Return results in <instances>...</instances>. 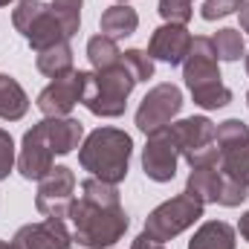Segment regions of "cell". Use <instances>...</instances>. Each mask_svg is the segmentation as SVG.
<instances>
[{
    "label": "cell",
    "instance_id": "6da1fadb",
    "mask_svg": "<svg viewBox=\"0 0 249 249\" xmlns=\"http://www.w3.org/2000/svg\"><path fill=\"white\" fill-rule=\"evenodd\" d=\"M70 249H110L127 229V214L119 200V188L96 177L81 183V197L72 200Z\"/></svg>",
    "mask_w": 249,
    "mask_h": 249
},
{
    "label": "cell",
    "instance_id": "7a4b0ae2",
    "mask_svg": "<svg viewBox=\"0 0 249 249\" xmlns=\"http://www.w3.org/2000/svg\"><path fill=\"white\" fill-rule=\"evenodd\" d=\"M130 151H133V139L124 130H119V127H96L84 139V145L78 151V162L96 180L119 186L127 177Z\"/></svg>",
    "mask_w": 249,
    "mask_h": 249
},
{
    "label": "cell",
    "instance_id": "3957f363",
    "mask_svg": "<svg viewBox=\"0 0 249 249\" xmlns=\"http://www.w3.org/2000/svg\"><path fill=\"white\" fill-rule=\"evenodd\" d=\"M183 78L194 96V105H200L203 110H217V107H226L232 102V90L220 81L212 38L200 35L191 41V50L183 61Z\"/></svg>",
    "mask_w": 249,
    "mask_h": 249
},
{
    "label": "cell",
    "instance_id": "277c9868",
    "mask_svg": "<svg viewBox=\"0 0 249 249\" xmlns=\"http://www.w3.org/2000/svg\"><path fill=\"white\" fill-rule=\"evenodd\" d=\"M133 87H136V78L127 72L124 64H116L110 70L87 72L81 105L96 116L116 119V116L124 113V105H127V96H130Z\"/></svg>",
    "mask_w": 249,
    "mask_h": 249
},
{
    "label": "cell",
    "instance_id": "5b68a950",
    "mask_svg": "<svg viewBox=\"0 0 249 249\" xmlns=\"http://www.w3.org/2000/svg\"><path fill=\"white\" fill-rule=\"evenodd\" d=\"M12 23L29 41V47L38 50V53L47 50V47H55L61 41H70L55 9L41 3V0H20L18 9L12 12Z\"/></svg>",
    "mask_w": 249,
    "mask_h": 249
},
{
    "label": "cell",
    "instance_id": "8992f818",
    "mask_svg": "<svg viewBox=\"0 0 249 249\" xmlns=\"http://www.w3.org/2000/svg\"><path fill=\"white\" fill-rule=\"evenodd\" d=\"M177 148H180V157H186L191 168H206V165H217L220 162V151H217V142H214V133H217V124L206 116H191L183 122L168 124Z\"/></svg>",
    "mask_w": 249,
    "mask_h": 249
},
{
    "label": "cell",
    "instance_id": "52a82bcc",
    "mask_svg": "<svg viewBox=\"0 0 249 249\" xmlns=\"http://www.w3.org/2000/svg\"><path fill=\"white\" fill-rule=\"evenodd\" d=\"M203 217V203L194 200L191 194H177L171 200H165L162 206H157L148 220H145V235L165 244L171 238H177L180 232H186L188 226H194L197 220Z\"/></svg>",
    "mask_w": 249,
    "mask_h": 249
},
{
    "label": "cell",
    "instance_id": "ba28073f",
    "mask_svg": "<svg viewBox=\"0 0 249 249\" xmlns=\"http://www.w3.org/2000/svg\"><path fill=\"white\" fill-rule=\"evenodd\" d=\"M183 110V93L177 84H157L154 90H148V96L142 99L139 110H136V127L142 133H154L160 127H168L174 122V116Z\"/></svg>",
    "mask_w": 249,
    "mask_h": 249
},
{
    "label": "cell",
    "instance_id": "9c48e42d",
    "mask_svg": "<svg viewBox=\"0 0 249 249\" xmlns=\"http://www.w3.org/2000/svg\"><path fill=\"white\" fill-rule=\"evenodd\" d=\"M53 142L47 133V122H38L32 130L23 133L20 154H18V171L23 180H44L53 171Z\"/></svg>",
    "mask_w": 249,
    "mask_h": 249
},
{
    "label": "cell",
    "instance_id": "30bf717a",
    "mask_svg": "<svg viewBox=\"0 0 249 249\" xmlns=\"http://www.w3.org/2000/svg\"><path fill=\"white\" fill-rule=\"evenodd\" d=\"M177 160H180V148L171 136L168 127H160L154 133H148V145L142 151V168L145 177L154 183H168L177 174Z\"/></svg>",
    "mask_w": 249,
    "mask_h": 249
},
{
    "label": "cell",
    "instance_id": "8fae6325",
    "mask_svg": "<svg viewBox=\"0 0 249 249\" xmlns=\"http://www.w3.org/2000/svg\"><path fill=\"white\" fill-rule=\"evenodd\" d=\"M72 191H75V174L67 165H53V171L44 180H38L35 206L47 217H67L72 206Z\"/></svg>",
    "mask_w": 249,
    "mask_h": 249
},
{
    "label": "cell",
    "instance_id": "7c38bea8",
    "mask_svg": "<svg viewBox=\"0 0 249 249\" xmlns=\"http://www.w3.org/2000/svg\"><path fill=\"white\" fill-rule=\"evenodd\" d=\"M84 81H87V72H81V70H70L67 75L53 78V84L44 87L41 96H38V110L47 119H53V116H70V110L84 96Z\"/></svg>",
    "mask_w": 249,
    "mask_h": 249
},
{
    "label": "cell",
    "instance_id": "4fadbf2b",
    "mask_svg": "<svg viewBox=\"0 0 249 249\" xmlns=\"http://www.w3.org/2000/svg\"><path fill=\"white\" fill-rule=\"evenodd\" d=\"M191 32L180 23H165L160 26L154 35H151V44H148V55L157 58V61H165L171 67L186 61L188 50H191Z\"/></svg>",
    "mask_w": 249,
    "mask_h": 249
},
{
    "label": "cell",
    "instance_id": "5bb4252c",
    "mask_svg": "<svg viewBox=\"0 0 249 249\" xmlns=\"http://www.w3.org/2000/svg\"><path fill=\"white\" fill-rule=\"evenodd\" d=\"M15 244L20 249H70V229L64 217H47L41 223L20 226Z\"/></svg>",
    "mask_w": 249,
    "mask_h": 249
},
{
    "label": "cell",
    "instance_id": "9a60e30c",
    "mask_svg": "<svg viewBox=\"0 0 249 249\" xmlns=\"http://www.w3.org/2000/svg\"><path fill=\"white\" fill-rule=\"evenodd\" d=\"M44 122H47V133H50V142H53L55 154H70V151L78 148V142L84 136V124L78 119L53 116V119H44Z\"/></svg>",
    "mask_w": 249,
    "mask_h": 249
},
{
    "label": "cell",
    "instance_id": "2e32d148",
    "mask_svg": "<svg viewBox=\"0 0 249 249\" xmlns=\"http://www.w3.org/2000/svg\"><path fill=\"white\" fill-rule=\"evenodd\" d=\"M223 186V174L217 165H206V168H191V177H188L186 194H191L194 200H200L203 206L206 203H217V194Z\"/></svg>",
    "mask_w": 249,
    "mask_h": 249
},
{
    "label": "cell",
    "instance_id": "e0dca14e",
    "mask_svg": "<svg viewBox=\"0 0 249 249\" xmlns=\"http://www.w3.org/2000/svg\"><path fill=\"white\" fill-rule=\"evenodd\" d=\"M188 249H235V229L223 220H209L194 232Z\"/></svg>",
    "mask_w": 249,
    "mask_h": 249
},
{
    "label": "cell",
    "instance_id": "ac0fdd59",
    "mask_svg": "<svg viewBox=\"0 0 249 249\" xmlns=\"http://www.w3.org/2000/svg\"><path fill=\"white\" fill-rule=\"evenodd\" d=\"M136 26H139V15H136V9H130L124 3H116V6L105 9V15H102V35H107L113 41L133 35Z\"/></svg>",
    "mask_w": 249,
    "mask_h": 249
},
{
    "label": "cell",
    "instance_id": "d6986e66",
    "mask_svg": "<svg viewBox=\"0 0 249 249\" xmlns=\"http://www.w3.org/2000/svg\"><path fill=\"white\" fill-rule=\"evenodd\" d=\"M26 110H29V99H26L23 87L12 75L0 72V119L18 122V119H23Z\"/></svg>",
    "mask_w": 249,
    "mask_h": 249
},
{
    "label": "cell",
    "instance_id": "ffe728a7",
    "mask_svg": "<svg viewBox=\"0 0 249 249\" xmlns=\"http://www.w3.org/2000/svg\"><path fill=\"white\" fill-rule=\"evenodd\" d=\"M38 70H41L44 75H50V78L67 75V72L72 70V50H70V44L61 41V44H55V47L41 50V53H38Z\"/></svg>",
    "mask_w": 249,
    "mask_h": 249
},
{
    "label": "cell",
    "instance_id": "44dd1931",
    "mask_svg": "<svg viewBox=\"0 0 249 249\" xmlns=\"http://www.w3.org/2000/svg\"><path fill=\"white\" fill-rule=\"evenodd\" d=\"M87 58L93 64V70H110V67L122 64V53H119V47H116L113 38L96 35V38L87 41Z\"/></svg>",
    "mask_w": 249,
    "mask_h": 249
},
{
    "label": "cell",
    "instance_id": "7402d4cb",
    "mask_svg": "<svg viewBox=\"0 0 249 249\" xmlns=\"http://www.w3.org/2000/svg\"><path fill=\"white\" fill-rule=\"evenodd\" d=\"M212 44H214V55L220 61H238L244 55V50H247L241 29H217V35L212 38Z\"/></svg>",
    "mask_w": 249,
    "mask_h": 249
},
{
    "label": "cell",
    "instance_id": "603a6c76",
    "mask_svg": "<svg viewBox=\"0 0 249 249\" xmlns=\"http://www.w3.org/2000/svg\"><path fill=\"white\" fill-rule=\"evenodd\" d=\"M81 3L84 0H53V9H55V15L61 20L67 38H72L78 32V26H81Z\"/></svg>",
    "mask_w": 249,
    "mask_h": 249
},
{
    "label": "cell",
    "instance_id": "cb8c5ba5",
    "mask_svg": "<svg viewBox=\"0 0 249 249\" xmlns=\"http://www.w3.org/2000/svg\"><path fill=\"white\" fill-rule=\"evenodd\" d=\"M122 64L127 67V72L136 78V84L139 81H148L154 75V58L148 53H142V50H127V53H122Z\"/></svg>",
    "mask_w": 249,
    "mask_h": 249
},
{
    "label": "cell",
    "instance_id": "d4e9b609",
    "mask_svg": "<svg viewBox=\"0 0 249 249\" xmlns=\"http://www.w3.org/2000/svg\"><path fill=\"white\" fill-rule=\"evenodd\" d=\"M160 15L165 18V23L186 26L194 15V9H191V0H160Z\"/></svg>",
    "mask_w": 249,
    "mask_h": 249
},
{
    "label": "cell",
    "instance_id": "484cf974",
    "mask_svg": "<svg viewBox=\"0 0 249 249\" xmlns=\"http://www.w3.org/2000/svg\"><path fill=\"white\" fill-rule=\"evenodd\" d=\"M247 197H249L247 183H238V180H232V177H223V186H220V194H217V203H220V206L235 209V206H241Z\"/></svg>",
    "mask_w": 249,
    "mask_h": 249
},
{
    "label": "cell",
    "instance_id": "4316f807",
    "mask_svg": "<svg viewBox=\"0 0 249 249\" xmlns=\"http://www.w3.org/2000/svg\"><path fill=\"white\" fill-rule=\"evenodd\" d=\"M241 6H244V0H206L200 15H203V20H217L232 12H241Z\"/></svg>",
    "mask_w": 249,
    "mask_h": 249
},
{
    "label": "cell",
    "instance_id": "83f0119b",
    "mask_svg": "<svg viewBox=\"0 0 249 249\" xmlns=\"http://www.w3.org/2000/svg\"><path fill=\"white\" fill-rule=\"evenodd\" d=\"M12 165H15V142H12V136L0 127V180L9 177Z\"/></svg>",
    "mask_w": 249,
    "mask_h": 249
},
{
    "label": "cell",
    "instance_id": "f1b7e54d",
    "mask_svg": "<svg viewBox=\"0 0 249 249\" xmlns=\"http://www.w3.org/2000/svg\"><path fill=\"white\" fill-rule=\"evenodd\" d=\"M130 249H165V247H162L160 241H154V238H148V235L142 232V235H139V238L130 244Z\"/></svg>",
    "mask_w": 249,
    "mask_h": 249
},
{
    "label": "cell",
    "instance_id": "f546056e",
    "mask_svg": "<svg viewBox=\"0 0 249 249\" xmlns=\"http://www.w3.org/2000/svg\"><path fill=\"white\" fill-rule=\"evenodd\" d=\"M241 29L249 32V0H244V6H241Z\"/></svg>",
    "mask_w": 249,
    "mask_h": 249
},
{
    "label": "cell",
    "instance_id": "4dcf8cb0",
    "mask_svg": "<svg viewBox=\"0 0 249 249\" xmlns=\"http://www.w3.org/2000/svg\"><path fill=\"white\" fill-rule=\"evenodd\" d=\"M238 229H241V238H244V241L249 244V212L244 214V217H241V226H238Z\"/></svg>",
    "mask_w": 249,
    "mask_h": 249
},
{
    "label": "cell",
    "instance_id": "1f68e13d",
    "mask_svg": "<svg viewBox=\"0 0 249 249\" xmlns=\"http://www.w3.org/2000/svg\"><path fill=\"white\" fill-rule=\"evenodd\" d=\"M0 249H20V247H18L15 241H12V244H9V241H0Z\"/></svg>",
    "mask_w": 249,
    "mask_h": 249
},
{
    "label": "cell",
    "instance_id": "d6a6232c",
    "mask_svg": "<svg viewBox=\"0 0 249 249\" xmlns=\"http://www.w3.org/2000/svg\"><path fill=\"white\" fill-rule=\"evenodd\" d=\"M6 3H12V0H0V6H6Z\"/></svg>",
    "mask_w": 249,
    "mask_h": 249
},
{
    "label": "cell",
    "instance_id": "836d02e7",
    "mask_svg": "<svg viewBox=\"0 0 249 249\" xmlns=\"http://www.w3.org/2000/svg\"><path fill=\"white\" fill-rule=\"evenodd\" d=\"M247 72H249V55H247Z\"/></svg>",
    "mask_w": 249,
    "mask_h": 249
},
{
    "label": "cell",
    "instance_id": "e575fe53",
    "mask_svg": "<svg viewBox=\"0 0 249 249\" xmlns=\"http://www.w3.org/2000/svg\"><path fill=\"white\" fill-rule=\"evenodd\" d=\"M247 102H249V93H247Z\"/></svg>",
    "mask_w": 249,
    "mask_h": 249
}]
</instances>
